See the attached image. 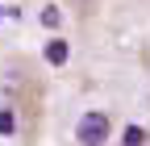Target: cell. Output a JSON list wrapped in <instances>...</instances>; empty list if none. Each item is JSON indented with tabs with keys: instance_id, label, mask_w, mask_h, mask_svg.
<instances>
[{
	"instance_id": "obj_3",
	"label": "cell",
	"mask_w": 150,
	"mask_h": 146,
	"mask_svg": "<svg viewBox=\"0 0 150 146\" xmlns=\"http://www.w3.org/2000/svg\"><path fill=\"white\" fill-rule=\"evenodd\" d=\"M121 146H146V130H142V125H129V130H125V142Z\"/></svg>"
},
{
	"instance_id": "obj_6",
	"label": "cell",
	"mask_w": 150,
	"mask_h": 146,
	"mask_svg": "<svg viewBox=\"0 0 150 146\" xmlns=\"http://www.w3.org/2000/svg\"><path fill=\"white\" fill-rule=\"evenodd\" d=\"M0 17H4V13H0Z\"/></svg>"
},
{
	"instance_id": "obj_5",
	"label": "cell",
	"mask_w": 150,
	"mask_h": 146,
	"mask_svg": "<svg viewBox=\"0 0 150 146\" xmlns=\"http://www.w3.org/2000/svg\"><path fill=\"white\" fill-rule=\"evenodd\" d=\"M42 21H46V25H59V21H63V13H59V9H46V13H42Z\"/></svg>"
},
{
	"instance_id": "obj_1",
	"label": "cell",
	"mask_w": 150,
	"mask_h": 146,
	"mask_svg": "<svg viewBox=\"0 0 150 146\" xmlns=\"http://www.w3.org/2000/svg\"><path fill=\"white\" fill-rule=\"evenodd\" d=\"M108 142V113H83L79 117V146H104Z\"/></svg>"
},
{
	"instance_id": "obj_2",
	"label": "cell",
	"mask_w": 150,
	"mask_h": 146,
	"mask_svg": "<svg viewBox=\"0 0 150 146\" xmlns=\"http://www.w3.org/2000/svg\"><path fill=\"white\" fill-rule=\"evenodd\" d=\"M67 59H71V46H67L63 38H54V42H46V63H50V67H63Z\"/></svg>"
},
{
	"instance_id": "obj_4",
	"label": "cell",
	"mask_w": 150,
	"mask_h": 146,
	"mask_svg": "<svg viewBox=\"0 0 150 146\" xmlns=\"http://www.w3.org/2000/svg\"><path fill=\"white\" fill-rule=\"evenodd\" d=\"M17 130V117H13V108H4L0 113V134H13Z\"/></svg>"
}]
</instances>
